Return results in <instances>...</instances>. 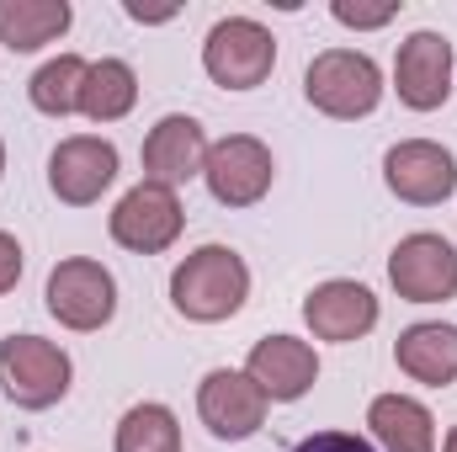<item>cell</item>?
<instances>
[{
    "label": "cell",
    "instance_id": "1",
    "mask_svg": "<svg viewBox=\"0 0 457 452\" xmlns=\"http://www.w3.org/2000/svg\"><path fill=\"white\" fill-rule=\"evenodd\" d=\"M250 298V266L228 245H203L170 272V304L192 325H219L234 320Z\"/></svg>",
    "mask_w": 457,
    "mask_h": 452
},
{
    "label": "cell",
    "instance_id": "2",
    "mask_svg": "<svg viewBox=\"0 0 457 452\" xmlns=\"http://www.w3.org/2000/svg\"><path fill=\"white\" fill-rule=\"evenodd\" d=\"M303 96H309L314 113L341 117V122L372 117L378 102H383V70H378L372 54L325 48V54H314L309 70H303Z\"/></svg>",
    "mask_w": 457,
    "mask_h": 452
},
{
    "label": "cell",
    "instance_id": "3",
    "mask_svg": "<svg viewBox=\"0 0 457 452\" xmlns=\"http://www.w3.org/2000/svg\"><path fill=\"white\" fill-rule=\"evenodd\" d=\"M70 356L64 346L43 336H5L0 340V389L16 410H54L70 394Z\"/></svg>",
    "mask_w": 457,
    "mask_h": 452
},
{
    "label": "cell",
    "instance_id": "4",
    "mask_svg": "<svg viewBox=\"0 0 457 452\" xmlns=\"http://www.w3.org/2000/svg\"><path fill=\"white\" fill-rule=\"evenodd\" d=\"M203 70L224 91H255L277 70V38L255 16H224L203 43Z\"/></svg>",
    "mask_w": 457,
    "mask_h": 452
},
{
    "label": "cell",
    "instance_id": "5",
    "mask_svg": "<svg viewBox=\"0 0 457 452\" xmlns=\"http://www.w3.org/2000/svg\"><path fill=\"white\" fill-rule=\"evenodd\" d=\"M43 298H48V314H54L64 331H102V325H112V314H117L112 272H107L102 261H91V255L59 261V266L48 272Z\"/></svg>",
    "mask_w": 457,
    "mask_h": 452
},
{
    "label": "cell",
    "instance_id": "6",
    "mask_svg": "<svg viewBox=\"0 0 457 452\" xmlns=\"http://www.w3.org/2000/svg\"><path fill=\"white\" fill-rule=\"evenodd\" d=\"M107 229H112V239L122 250H133V255H160V250H170V245L181 239L187 213H181V197H176L170 187L138 181V187H128V192L117 197Z\"/></svg>",
    "mask_w": 457,
    "mask_h": 452
},
{
    "label": "cell",
    "instance_id": "7",
    "mask_svg": "<svg viewBox=\"0 0 457 452\" xmlns=\"http://www.w3.org/2000/svg\"><path fill=\"white\" fill-rule=\"evenodd\" d=\"M271 176H277V160H271V149L255 133H228L219 144H208L203 181H208L213 203H224V208H255L271 192Z\"/></svg>",
    "mask_w": 457,
    "mask_h": 452
},
{
    "label": "cell",
    "instance_id": "8",
    "mask_svg": "<svg viewBox=\"0 0 457 452\" xmlns=\"http://www.w3.org/2000/svg\"><path fill=\"white\" fill-rule=\"evenodd\" d=\"M266 410H271V399L261 394V383H255L250 372L213 367V372L197 383V415H203V426H208L219 442H250V437L266 426Z\"/></svg>",
    "mask_w": 457,
    "mask_h": 452
},
{
    "label": "cell",
    "instance_id": "9",
    "mask_svg": "<svg viewBox=\"0 0 457 452\" xmlns=\"http://www.w3.org/2000/svg\"><path fill=\"white\" fill-rule=\"evenodd\" d=\"M388 282L410 304H447L457 298V250L442 234H404L388 255Z\"/></svg>",
    "mask_w": 457,
    "mask_h": 452
},
{
    "label": "cell",
    "instance_id": "10",
    "mask_svg": "<svg viewBox=\"0 0 457 452\" xmlns=\"http://www.w3.org/2000/svg\"><path fill=\"white\" fill-rule=\"evenodd\" d=\"M383 181L399 203L415 208H436L457 192V160L453 149L431 144V138H404L383 155Z\"/></svg>",
    "mask_w": 457,
    "mask_h": 452
},
{
    "label": "cell",
    "instance_id": "11",
    "mask_svg": "<svg viewBox=\"0 0 457 452\" xmlns=\"http://www.w3.org/2000/svg\"><path fill=\"white\" fill-rule=\"evenodd\" d=\"M117 181V144L102 133H75L48 155V187L70 208L102 203V192Z\"/></svg>",
    "mask_w": 457,
    "mask_h": 452
},
{
    "label": "cell",
    "instance_id": "12",
    "mask_svg": "<svg viewBox=\"0 0 457 452\" xmlns=\"http://www.w3.org/2000/svg\"><path fill=\"white\" fill-rule=\"evenodd\" d=\"M394 91L410 113H436L453 96V43L442 32H410L394 59Z\"/></svg>",
    "mask_w": 457,
    "mask_h": 452
},
{
    "label": "cell",
    "instance_id": "13",
    "mask_svg": "<svg viewBox=\"0 0 457 452\" xmlns=\"http://www.w3.org/2000/svg\"><path fill=\"white\" fill-rule=\"evenodd\" d=\"M203 165H208V133H203L197 117L170 113L149 128V138H144V181L176 192L192 176H203Z\"/></svg>",
    "mask_w": 457,
    "mask_h": 452
},
{
    "label": "cell",
    "instance_id": "14",
    "mask_svg": "<svg viewBox=\"0 0 457 452\" xmlns=\"http://www.w3.org/2000/svg\"><path fill=\"white\" fill-rule=\"evenodd\" d=\"M245 372L261 383V394H266L271 405H293V399H303V394L314 389L320 356H314L309 340H298V336H266V340L250 346Z\"/></svg>",
    "mask_w": 457,
    "mask_h": 452
},
{
    "label": "cell",
    "instance_id": "15",
    "mask_svg": "<svg viewBox=\"0 0 457 452\" xmlns=\"http://www.w3.org/2000/svg\"><path fill=\"white\" fill-rule=\"evenodd\" d=\"M303 320H309L314 340H341L345 346V340H361L378 325V298H372V288H361L351 277H330L303 298Z\"/></svg>",
    "mask_w": 457,
    "mask_h": 452
},
{
    "label": "cell",
    "instance_id": "16",
    "mask_svg": "<svg viewBox=\"0 0 457 452\" xmlns=\"http://www.w3.org/2000/svg\"><path fill=\"white\" fill-rule=\"evenodd\" d=\"M394 362L415 383H431V389L457 383V325H442V320L410 325L404 336L394 340Z\"/></svg>",
    "mask_w": 457,
    "mask_h": 452
},
{
    "label": "cell",
    "instance_id": "17",
    "mask_svg": "<svg viewBox=\"0 0 457 452\" xmlns=\"http://www.w3.org/2000/svg\"><path fill=\"white\" fill-rule=\"evenodd\" d=\"M367 426L383 452H436V421L410 394H378L367 405Z\"/></svg>",
    "mask_w": 457,
    "mask_h": 452
},
{
    "label": "cell",
    "instance_id": "18",
    "mask_svg": "<svg viewBox=\"0 0 457 452\" xmlns=\"http://www.w3.org/2000/svg\"><path fill=\"white\" fill-rule=\"evenodd\" d=\"M75 21L70 0H0V43L11 54H37Z\"/></svg>",
    "mask_w": 457,
    "mask_h": 452
},
{
    "label": "cell",
    "instance_id": "19",
    "mask_svg": "<svg viewBox=\"0 0 457 452\" xmlns=\"http://www.w3.org/2000/svg\"><path fill=\"white\" fill-rule=\"evenodd\" d=\"M133 102H138V75H133V64H122V59H96V64L86 70L80 113L91 117V122H117V117L133 113Z\"/></svg>",
    "mask_w": 457,
    "mask_h": 452
},
{
    "label": "cell",
    "instance_id": "20",
    "mask_svg": "<svg viewBox=\"0 0 457 452\" xmlns=\"http://www.w3.org/2000/svg\"><path fill=\"white\" fill-rule=\"evenodd\" d=\"M86 59L80 54H59V59H48L32 80H27V96H32V107L43 117H70L80 113V86H86Z\"/></svg>",
    "mask_w": 457,
    "mask_h": 452
},
{
    "label": "cell",
    "instance_id": "21",
    "mask_svg": "<svg viewBox=\"0 0 457 452\" xmlns=\"http://www.w3.org/2000/svg\"><path fill=\"white\" fill-rule=\"evenodd\" d=\"M117 452H181V426H176V410L170 405H133L122 421H117Z\"/></svg>",
    "mask_w": 457,
    "mask_h": 452
},
{
    "label": "cell",
    "instance_id": "22",
    "mask_svg": "<svg viewBox=\"0 0 457 452\" xmlns=\"http://www.w3.org/2000/svg\"><path fill=\"white\" fill-rule=\"evenodd\" d=\"M330 16H336L341 27H356V32H378V27H388V21L399 16V0H383V5H361V0H336V5H330Z\"/></svg>",
    "mask_w": 457,
    "mask_h": 452
},
{
    "label": "cell",
    "instance_id": "23",
    "mask_svg": "<svg viewBox=\"0 0 457 452\" xmlns=\"http://www.w3.org/2000/svg\"><path fill=\"white\" fill-rule=\"evenodd\" d=\"M293 452H378L367 437H356V431H314V437H303Z\"/></svg>",
    "mask_w": 457,
    "mask_h": 452
},
{
    "label": "cell",
    "instance_id": "24",
    "mask_svg": "<svg viewBox=\"0 0 457 452\" xmlns=\"http://www.w3.org/2000/svg\"><path fill=\"white\" fill-rule=\"evenodd\" d=\"M16 282H21V245H16V234L0 229V293H11Z\"/></svg>",
    "mask_w": 457,
    "mask_h": 452
},
{
    "label": "cell",
    "instance_id": "25",
    "mask_svg": "<svg viewBox=\"0 0 457 452\" xmlns=\"http://www.w3.org/2000/svg\"><path fill=\"white\" fill-rule=\"evenodd\" d=\"M442 452H457V426L447 431V442H442Z\"/></svg>",
    "mask_w": 457,
    "mask_h": 452
},
{
    "label": "cell",
    "instance_id": "26",
    "mask_svg": "<svg viewBox=\"0 0 457 452\" xmlns=\"http://www.w3.org/2000/svg\"><path fill=\"white\" fill-rule=\"evenodd\" d=\"M0 176H5V144H0Z\"/></svg>",
    "mask_w": 457,
    "mask_h": 452
}]
</instances>
